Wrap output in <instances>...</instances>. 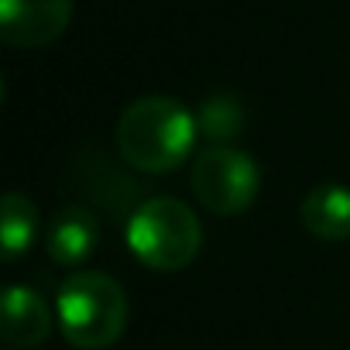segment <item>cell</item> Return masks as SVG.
Here are the masks:
<instances>
[{
    "mask_svg": "<svg viewBox=\"0 0 350 350\" xmlns=\"http://www.w3.org/2000/svg\"><path fill=\"white\" fill-rule=\"evenodd\" d=\"M127 247L151 271H183L203 247V227L183 200L151 196L127 220Z\"/></svg>",
    "mask_w": 350,
    "mask_h": 350,
    "instance_id": "cell-3",
    "label": "cell"
},
{
    "mask_svg": "<svg viewBox=\"0 0 350 350\" xmlns=\"http://www.w3.org/2000/svg\"><path fill=\"white\" fill-rule=\"evenodd\" d=\"M38 234V210L25 193H8L4 196V224H0V251L8 261H18L21 254L31 251Z\"/></svg>",
    "mask_w": 350,
    "mask_h": 350,
    "instance_id": "cell-9",
    "label": "cell"
},
{
    "mask_svg": "<svg viewBox=\"0 0 350 350\" xmlns=\"http://www.w3.org/2000/svg\"><path fill=\"white\" fill-rule=\"evenodd\" d=\"M299 220L319 241H347L350 237V189L340 183H323L309 189L299 206Z\"/></svg>",
    "mask_w": 350,
    "mask_h": 350,
    "instance_id": "cell-8",
    "label": "cell"
},
{
    "mask_svg": "<svg viewBox=\"0 0 350 350\" xmlns=\"http://www.w3.org/2000/svg\"><path fill=\"white\" fill-rule=\"evenodd\" d=\"M127 312L120 282L103 271H72L55 295L59 329L79 350H103L117 343L127 326Z\"/></svg>",
    "mask_w": 350,
    "mask_h": 350,
    "instance_id": "cell-2",
    "label": "cell"
},
{
    "mask_svg": "<svg viewBox=\"0 0 350 350\" xmlns=\"http://www.w3.org/2000/svg\"><path fill=\"white\" fill-rule=\"evenodd\" d=\"M4 316H0V336H4L8 350H28L49 340L52 333V309L49 302L28 288V285H11L0 302Z\"/></svg>",
    "mask_w": 350,
    "mask_h": 350,
    "instance_id": "cell-6",
    "label": "cell"
},
{
    "mask_svg": "<svg viewBox=\"0 0 350 350\" xmlns=\"http://www.w3.org/2000/svg\"><path fill=\"white\" fill-rule=\"evenodd\" d=\"M100 244V220L86 206H66L45 234V251L55 265H83Z\"/></svg>",
    "mask_w": 350,
    "mask_h": 350,
    "instance_id": "cell-7",
    "label": "cell"
},
{
    "mask_svg": "<svg viewBox=\"0 0 350 350\" xmlns=\"http://www.w3.org/2000/svg\"><path fill=\"white\" fill-rule=\"evenodd\" d=\"M189 183H193L196 200L210 213L237 217L258 200L261 172L247 151H237L230 144H213V148L196 154Z\"/></svg>",
    "mask_w": 350,
    "mask_h": 350,
    "instance_id": "cell-4",
    "label": "cell"
},
{
    "mask_svg": "<svg viewBox=\"0 0 350 350\" xmlns=\"http://www.w3.org/2000/svg\"><path fill=\"white\" fill-rule=\"evenodd\" d=\"M200 137L196 117L172 96H141L117 120L120 158L148 175L175 172Z\"/></svg>",
    "mask_w": 350,
    "mask_h": 350,
    "instance_id": "cell-1",
    "label": "cell"
},
{
    "mask_svg": "<svg viewBox=\"0 0 350 350\" xmlns=\"http://www.w3.org/2000/svg\"><path fill=\"white\" fill-rule=\"evenodd\" d=\"M196 124H200V134H203V137H210L213 144H224V141L237 137V131L244 127V107H241L237 96L217 93V96H210V100L200 107Z\"/></svg>",
    "mask_w": 350,
    "mask_h": 350,
    "instance_id": "cell-10",
    "label": "cell"
},
{
    "mask_svg": "<svg viewBox=\"0 0 350 350\" xmlns=\"http://www.w3.org/2000/svg\"><path fill=\"white\" fill-rule=\"evenodd\" d=\"M72 21V0H0V38L11 49H42Z\"/></svg>",
    "mask_w": 350,
    "mask_h": 350,
    "instance_id": "cell-5",
    "label": "cell"
}]
</instances>
